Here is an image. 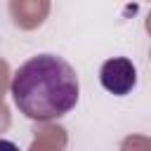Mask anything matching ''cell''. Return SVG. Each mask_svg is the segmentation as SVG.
<instances>
[{
  "label": "cell",
  "mask_w": 151,
  "mask_h": 151,
  "mask_svg": "<svg viewBox=\"0 0 151 151\" xmlns=\"http://www.w3.org/2000/svg\"><path fill=\"white\" fill-rule=\"evenodd\" d=\"M99 80L106 92H111L116 97H125L137 85V68L127 57H113L101 64Z\"/></svg>",
  "instance_id": "7a4b0ae2"
},
{
  "label": "cell",
  "mask_w": 151,
  "mask_h": 151,
  "mask_svg": "<svg viewBox=\"0 0 151 151\" xmlns=\"http://www.w3.org/2000/svg\"><path fill=\"white\" fill-rule=\"evenodd\" d=\"M9 94L26 118L57 120L78 104L80 83L66 59L35 54L14 71Z\"/></svg>",
  "instance_id": "6da1fadb"
},
{
  "label": "cell",
  "mask_w": 151,
  "mask_h": 151,
  "mask_svg": "<svg viewBox=\"0 0 151 151\" xmlns=\"http://www.w3.org/2000/svg\"><path fill=\"white\" fill-rule=\"evenodd\" d=\"M0 151H21V149L9 139H0Z\"/></svg>",
  "instance_id": "3957f363"
}]
</instances>
